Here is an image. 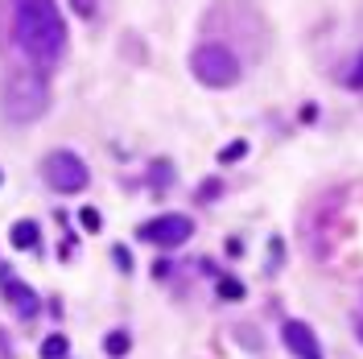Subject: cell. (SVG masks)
<instances>
[{"label": "cell", "mask_w": 363, "mask_h": 359, "mask_svg": "<svg viewBox=\"0 0 363 359\" xmlns=\"http://www.w3.org/2000/svg\"><path fill=\"white\" fill-rule=\"evenodd\" d=\"M45 178L54 182L62 194H75V190H83V186H87V166H83L75 153L58 149V153H50V157H45Z\"/></svg>", "instance_id": "obj_4"}, {"label": "cell", "mask_w": 363, "mask_h": 359, "mask_svg": "<svg viewBox=\"0 0 363 359\" xmlns=\"http://www.w3.org/2000/svg\"><path fill=\"white\" fill-rule=\"evenodd\" d=\"M71 8H75L79 17H91V13H95V0H71Z\"/></svg>", "instance_id": "obj_17"}, {"label": "cell", "mask_w": 363, "mask_h": 359, "mask_svg": "<svg viewBox=\"0 0 363 359\" xmlns=\"http://www.w3.org/2000/svg\"><path fill=\"white\" fill-rule=\"evenodd\" d=\"M136 235L149 240V244H157V248H178V244H186L194 235V224L186 215H157L153 224H145Z\"/></svg>", "instance_id": "obj_5"}, {"label": "cell", "mask_w": 363, "mask_h": 359, "mask_svg": "<svg viewBox=\"0 0 363 359\" xmlns=\"http://www.w3.org/2000/svg\"><path fill=\"white\" fill-rule=\"evenodd\" d=\"M8 302H13L21 314H34V310H38V298H34L25 285H8Z\"/></svg>", "instance_id": "obj_7"}, {"label": "cell", "mask_w": 363, "mask_h": 359, "mask_svg": "<svg viewBox=\"0 0 363 359\" xmlns=\"http://www.w3.org/2000/svg\"><path fill=\"white\" fill-rule=\"evenodd\" d=\"M62 356H66V339L62 335H50L42 343V359H62Z\"/></svg>", "instance_id": "obj_11"}, {"label": "cell", "mask_w": 363, "mask_h": 359, "mask_svg": "<svg viewBox=\"0 0 363 359\" xmlns=\"http://www.w3.org/2000/svg\"><path fill=\"white\" fill-rule=\"evenodd\" d=\"M355 335H360V343H363V318H360V322H355Z\"/></svg>", "instance_id": "obj_18"}, {"label": "cell", "mask_w": 363, "mask_h": 359, "mask_svg": "<svg viewBox=\"0 0 363 359\" xmlns=\"http://www.w3.org/2000/svg\"><path fill=\"white\" fill-rule=\"evenodd\" d=\"M281 339H285V347H289L297 359H322L318 335L306 326V322H297V318H289V322L281 326Z\"/></svg>", "instance_id": "obj_6"}, {"label": "cell", "mask_w": 363, "mask_h": 359, "mask_svg": "<svg viewBox=\"0 0 363 359\" xmlns=\"http://www.w3.org/2000/svg\"><path fill=\"white\" fill-rule=\"evenodd\" d=\"M219 194H223V186H219V182H202V194H198V198H202V203H211V198H219Z\"/></svg>", "instance_id": "obj_15"}, {"label": "cell", "mask_w": 363, "mask_h": 359, "mask_svg": "<svg viewBox=\"0 0 363 359\" xmlns=\"http://www.w3.org/2000/svg\"><path fill=\"white\" fill-rule=\"evenodd\" d=\"M13 248H38V224H17L13 227Z\"/></svg>", "instance_id": "obj_8"}, {"label": "cell", "mask_w": 363, "mask_h": 359, "mask_svg": "<svg viewBox=\"0 0 363 359\" xmlns=\"http://www.w3.org/2000/svg\"><path fill=\"white\" fill-rule=\"evenodd\" d=\"M4 112H8L13 120H34V116H42L45 112L42 75H34V71L13 75V79H8V91H4Z\"/></svg>", "instance_id": "obj_3"}, {"label": "cell", "mask_w": 363, "mask_h": 359, "mask_svg": "<svg viewBox=\"0 0 363 359\" xmlns=\"http://www.w3.org/2000/svg\"><path fill=\"white\" fill-rule=\"evenodd\" d=\"M219 298H223V302H239V298H244V285H239L235 277H219Z\"/></svg>", "instance_id": "obj_10"}, {"label": "cell", "mask_w": 363, "mask_h": 359, "mask_svg": "<svg viewBox=\"0 0 363 359\" xmlns=\"http://www.w3.org/2000/svg\"><path fill=\"white\" fill-rule=\"evenodd\" d=\"M103 351H108V356H124V351H128V335H124V330H112V335H108V339H103Z\"/></svg>", "instance_id": "obj_9"}, {"label": "cell", "mask_w": 363, "mask_h": 359, "mask_svg": "<svg viewBox=\"0 0 363 359\" xmlns=\"http://www.w3.org/2000/svg\"><path fill=\"white\" fill-rule=\"evenodd\" d=\"M244 153H248V140H231L223 153H219V161H239Z\"/></svg>", "instance_id": "obj_12"}, {"label": "cell", "mask_w": 363, "mask_h": 359, "mask_svg": "<svg viewBox=\"0 0 363 359\" xmlns=\"http://www.w3.org/2000/svg\"><path fill=\"white\" fill-rule=\"evenodd\" d=\"M347 83H351V87H355V91H363V54H360V58H355V66H351V75H347Z\"/></svg>", "instance_id": "obj_14"}, {"label": "cell", "mask_w": 363, "mask_h": 359, "mask_svg": "<svg viewBox=\"0 0 363 359\" xmlns=\"http://www.w3.org/2000/svg\"><path fill=\"white\" fill-rule=\"evenodd\" d=\"M112 256H116V265H120L124 272L133 269V256H128V248H120V244H116V248H112Z\"/></svg>", "instance_id": "obj_16"}, {"label": "cell", "mask_w": 363, "mask_h": 359, "mask_svg": "<svg viewBox=\"0 0 363 359\" xmlns=\"http://www.w3.org/2000/svg\"><path fill=\"white\" fill-rule=\"evenodd\" d=\"M79 224L87 227V231H99V211H95V207H83V211H79Z\"/></svg>", "instance_id": "obj_13"}, {"label": "cell", "mask_w": 363, "mask_h": 359, "mask_svg": "<svg viewBox=\"0 0 363 359\" xmlns=\"http://www.w3.org/2000/svg\"><path fill=\"white\" fill-rule=\"evenodd\" d=\"M13 29H17L21 50L38 62H54L66 45V25H62V13L54 0H17Z\"/></svg>", "instance_id": "obj_1"}, {"label": "cell", "mask_w": 363, "mask_h": 359, "mask_svg": "<svg viewBox=\"0 0 363 359\" xmlns=\"http://www.w3.org/2000/svg\"><path fill=\"white\" fill-rule=\"evenodd\" d=\"M190 71H194V79L207 83V87H231V83H239V58L219 42L194 45V54H190Z\"/></svg>", "instance_id": "obj_2"}]
</instances>
